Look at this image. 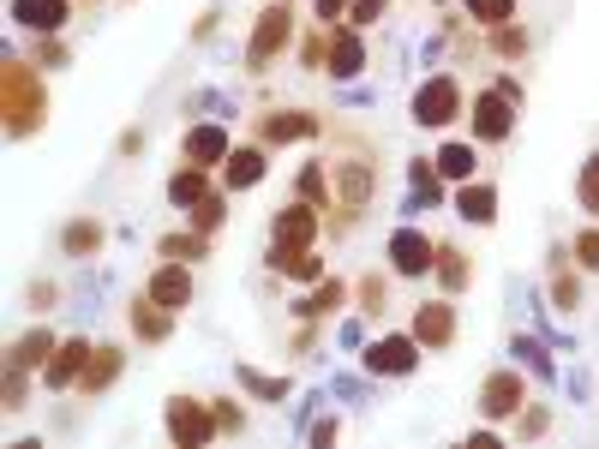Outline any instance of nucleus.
I'll return each mask as SVG.
<instances>
[{"label": "nucleus", "instance_id": "obj_1", "mask_svg": "<svg viewBox=\"0 0 599 449\" xmlns=\"http://www.w3.org/2000/svg\"><path fill=\"white\" fill-rule=\"evenodd\" d=\"M288 24H295V7H288V0H276V7L258 12V31H252V48H246L252 72H264V67H270V55H283Z\"/></svg>", "mask_w": 599, "mask_h": 449}, {"label": "nucleus", "instance_id": "obj_2", "mask_svg": "<svg viewBox=\"0 0 599 449\" xmlns=\"http://www.w3.org/2000/svg\"><path fill=\"white\" fill-rule=\"evenodd\" d=\"M7 114H12V133L43 126V84H36L24 67H7Z\"/></svg>", "mask_w": 599, "mask_h": 449}, {"label": "nucleus", "instance_id": "obj_3", "mask_svg": "<svg viewBox=\"0 0 599 449\" xmlns=\"http://www.w3.org/2000/svg\"><path fill=\"white\" fill-rule=\"evenodd\" d=\"M456 108H462V84L456 79H431L414 90V120L419 126H450Z\"/></svg>", "mask_w": 599, "mask_h": 449}, {"label": "nucleus", "instance_id": "obj_4", "mask_svg": "<svg viewBox=\"0 0 599 449\" xmlns=\"http://www.w3.org/2000/svg\"><path fill=\"white\" fill-rule=\"evenodd\" d=\"M390 269L396 276H426V269H438V246L419 228H396L390 234Z\"/></svg>", "mask_w": 599, "mask_h": 449}, {"label": "nucleus", "instance_id": "obj_5", "mask_svg": "<svg viewBox=\"0 0 599 449\" xmlns=\"http://www.w3.org/2000/svg\"><path fill=\"white\" fill-rule=\"evenodd\" d=\"M318 240V210L312 204H288V210H276L270 222V246L276 252H306Z\"/></svg>", "mask_w": 599, "mask_h": 449}, {"label": "nucleus", "instance_id": "obj_6", "mask_svg": "<svg viewBox=\"0 0 599 449\" xmlns=\"http://www.w3.org/2000/svg\"><path fill=\"white\" fill-rule=\"evenodd\" d=\"M414 366H419V336H384L366 348V371H378V378H402Z\"/></svg>", "mask_w": 599, "mask_h": 449}, {"label": "nucleus", "instance_id": "obj_7", "mask_svg": "<svg viewBox=\"0 0 599 449\" xmlns=\"http://www.w3.org/2000/svg\"><path fill=\"white\" fill-rule=\"evenodd\" d=\"M474 133L486 138V145H504V138L516 133V102H509L504 90H486V96L474 102Z\"/></svg>", "mask_w": 599, "mask_h": 449}, {"label": "nucleus", "instance_id": "obj_8", "mask_svg": "<svg viewBox=\"0 0 599 449\" xmlns=\"http://www.w3.org/2000/svg\"><path fill=\"white\" fill-rule=\"evenodd\" d=\"M480 414H486V419L521 414V378H516V366H509V371H492V378H486V390H480Z\"/></svg>", "mask_w": 599, "mask_h": 449}, {"label": "nucleus", "instance_id": "obj_9", "mask_svg": "<svg viewBox=\"0 0 599 449\" xmlns=\"http://www.w3.org/2000/svg\"><path fill=\"white\" fill-rule=\"evenodd\" d=\"M414 336H419V348H450V336H456V306H450V300L419 306V312H414Z\"/></svg>", "mask_w": 599, "mask_h": 449}, {"label": "nucleus", "instance_id": "obj_10", "mask_svg": "<svg viewBox=\"0 0 599 449\" xmlns=\"http://www.w3.org/2000/svg\"><path fill=\"white\" fill-rule=\"evenodd\" d=\"M210 431H216V419L204 414L198 402H181V395H174V402H169V438H181V444H210Z\"/></svg>", "mask_w": 599, "mask_h": 449}, {"label": "nucleus", "instance_id": "obj_11", "mask_svg": "<svg viewBox=\"0 0 599 449\" xmlns=\"http://www.w3.org/2000/svg\"><path fill=\"white\" fill-rule=\"evenodd\" d=\"M150 300H157V306H169V312H181V306L193 300V276L181 269V258H174V264H162L157 276H150Z\"/></svg>", "mask_w": 599, "mask_h": 449}, {"label": "nucleus", "instance_id": "obj_12", "mask_svg": "<svg viewBox=\"0 0 599 449\" xmlns=\"http://www.w3.org/2000/svg\"><path fill=\"white\" fill-rule=\"evenodd\" d=\"M12 24H24V31H60L67 24V0H12Z\"/></svg>", "mask_w": 599, "mask_h": 449}, {"label": "nucleus", "instance_id": "obj_13", "mask_svg": "<svg viewBox=\"0 0 599 449\" xmlns=\"http://www.w3.org/2000/svg\"><path fill=\"white\" fill-rule=\"evenodd\" d=\"M91 354H96V348H84V336H79V342H60V348H55V359H48V371H43V378L55 383V390H67L72 378H84V366H91Z\"/></svg>", "mask_w": 599, "mask_h": 449}, {"label": "nucleus", "instance_id": "obj_14", "mask_svg": "<svg viewBox=\"0 0 599 449\" xmlns=\"http://www.w3.org/2000/svg\"><path fill=\"white\" fill-rule=\"evenodd\" d=\"M186 162H198V169L228 162V133L222 126H193V133H186Z\"/></svg>", "mask_w": 599, "mask_h": 449}, {"label": "nucleus", "instance_id": "obj_15", "mask_svg": "<svg viewBox=\"0 0 599 449\" xmlns=\"http://www.w3.org/2000/svg\"><path fill=\"white\" fill-rule=\"evenodd\" d=\"M360 67H366L360 36H354V31H336V36H330V72H336V79H354Z\"/></svg>", "mask_w": 599, "mask_h": 449}, {"label": "nucleus", "instance_id": "obj_16", "mask_svg": "<svg viewBox=\"0 0 599 449\" xmlns=\"http://www.w3.org/2000/svg\"><path fill=\"white\" fill-rule=\"evenodd\" d=\"M456 216L486 228L492 216H498V192H492V186H462V192H456Z\"/></svg>", "mask_w": 599, "mask_h": 449}, {"label": "nucleus", "instance_id": "obj_17", "mask_svg": "<svg viewBox=\"0 0 599 449\" xmlns=\"http://www.w3.org/2000/svg\"><path fill=\"white\" fill-rule=\"evenodd\" d=\"M318 133V120L312 114H270V120H264V145H295V138H312Z\"/></svg>", "mask_w": 599, "mask_h": 449}, {"label": "nucleus", "instance_id": "obj_18", "mask_svg": "<svg viewBox=\"0 0 599 449\" xmlns=\"http://www.w3.org/2000/svg\"><path fill=\"white\" fill-rule=\"evenodd\" d=\"M48 354H55V336H48V330H31V336L12 342V359H7V366H12V371H31V366H43Z\"/></svg>", "mask_w": 599, "mask_h": 449}, {"label": "nucleus", "instance_id": "obj_19", "mask_svg": "<svg viewBox=\"0 0 599 449\" xmlns=\"http://www.w3.org/2000/svg\"><path fill=\"white\" fill-rule=\"evenodd\" d=\"M114 371H120V348H96V354H91V366H84V395L108 390Z\"/></svg>", "mask_w": 599, "mask_h": 449}, {"label": "nucleus", "instance_id": "obj_20", "mask_svg": "<svg viewBox=\"0 0 599 449\" xmlns=\"http://www.w3.org/2000/svg\"><path fill=\"white\" fill-rule=\"evenodd\" d=\"M133 324H138V336H145V342H162V336H169V306L138 300L133 306Z\"/></svg>", "mask_w": 599, "mask_h": 449}, {"label": "nucleus", "instance_id": "obj_21", "mask_svg": "<svg viewBox=\"0 0 599 449\" xmlns=\"http://www.w3.org/2000/svg\"><path fill=\"white\" fill-rule=\"evenodd\" d=\"M264 180V150H234L228 157V186H258Z\"/></svg>", "mask_w": 599, "mask_h": 449}, {"label": "nucleus", "instance_id": "obj_22", "mask_svg": "<svg viewBox=\"0 0 599 449\" xmlns=\"http://www.w3.org/2000/svg\"><path fill=\"white\" fill-rule=\"evenodd\" d=\"M169 198H174V204H186V210L210 198V192H204V169H198V162H193V169H181V174L169 180Z\"/></svg>", "mask_w": 599, "mask_h": 449}, {"label": "nucleus", "instance_id": "obj_23", "mask_svg": "<svg viewBox=\"0 0 599 449\" xmlns=\"http://www.w3.org/2000/svg\"><path fill=\"white\" fill-rule=\"evenodd\" d=\"M60 246H67L72 258H91V252L102 246V222H72L67 234H60Z\"/></svg>", "mask_w": 599, "mask_h": 449}, {"label": "nucleus", "instance_id": "obj_24", "mask_svg": "<svg viewBox=\"0 0 599 449\" xmlns=\"http://www.w3.org/2000/svg\"><path fill=\"white\" fill-rule=\"evenodd\" d=\"M509 354H521V366H528V371H533V378H540V383H552V378H557V366H552V359H545V348H540V342H533V336H516V348H509Z\"/></svg>", "mask_w": 599, "mask_h": 449}, {"label": "nucleus", "instance_id": "obj_25", "mask_svg": "<svg viewBox=\"0 0 599 449\" xmlns=\"http://www.w3.org/2000/svg\"><path fill=\"white\" fill-rule=\"evenodd\" d=\"M438 174L444 180H468V174H474V150H468V145H444L438 150Z\"/></svg>", "mask_w": 599, "mask_h": 449}, {"label": "nucleus", "instance_id": "obj_26", "mask_svg": "<svg viewBox=\"0 0 599 449\" xmlns=\"http://www.w3.org/2000/svg\"><path fill=\"white\" fill-rule=\"evenodd\" d=\"M576 198H581V210H588L594 222H599V150H594L588 162H581V186H576Z\"/></svg>", "mask_w": 599, "mask_h": 449}, {"label": "nucleus", "instance_id": "obj_27", "mask_svg": "<svg viewBox=\"0 0 599 449\" xmlns=\"http://www.w3.org/2000/svg\"><path fill=\"white\" fill-rule=\"evenodd\" d=\"M336 306H342V281H324V288H318L312 300H300L295 312L300 318H324V312H336Z\"/></svg>", "mask_w": 599, "mask_h": 449}, {"label": "nucleus", "instance_id": "obj_28", "mask_svg": "<svg viewBox=\"0 0 599 449\" xmlns=\"http://www.w3.org/2000/svg\"><path fill=\"white\" fill-rule=\"evenodd\" d=\"M468 19H480V24H509V19H516V0H468Z\"/></svg>", "mask_w": 599, "mask_h": 449}, {"label": "nucleus", "instance_id": "obj_29", "mask_svg": "<svg viewBox=\"0 0 599 449\" xmlns=\"http://www.w3.org/2000/svg\"><path fill=\"white\" fill-rule=\"evenodd\" d=\"M240 383H246L252 395H264V402H283L288 395V378H264V371H246V366H240Z\"/></svg>", "mask_w": 599, "mask_h": 449}, {"label": "nucleus", "instance_id": "obj_30", "mask_svg": "<svg viewBox=\"0 0 599 449\" xmlns=\"http://www.w3.org/2000/svg\"><path fill=\"white\" fill-rule=\"evenodd\" d=\"M342 198H348V204H366V198H372V174H366L360 162H348V169H342Z\"/></svg>", "mask_w": 599, "mask_h": 449}, {"label": "nucleus", "instance_id": "obj_31", "mask_svg": "<svg viewBox=\"0 0 599 449\" xmlns=\"http://www.w3.org/2000/svg\"><path fill=\"white\" fill-rule=\"evenodd\" d=\"M438 276H444V288H462L474 269L462 264V252H450V246H438Z\"/></svg>", "mask_w": 599, "mask_h": 449}, {"label": "nucleus", "instance_id": "obj_32", "mask_svg": "<svg viewBox=\"0 0 599 449\" xmlns=\"http://www.w3.org/2000/svg\"><path fill=\"white\" fill-rule=\"evenodd\" d=\"M198 252H204L198 234H169L162 240V258H198Z\"/></svg>", "mask_w": 599, "mask_h": 449}, {"label": "nucleus", "instance_id": "obj_33", "mask_svg": "<svg viewBox=\"0 0 599 449\" xmlns=\"http://www.w3.org/2000/svg\"><path fill=\"white\" fill-rule=\"evenodd\" d=\"M407 180H414V198H419V204L438 198V174H431L426 162H414V169H407Z\"/></svg>", "mask_w": 599, "mask_h": 449}, {"label": "nucleus", "instance_id": "obj_34", "mask_svg": "<svg viewBox=\"0 0 599 449\" xmlns=\"http://www.w3.org/2000/svg\"><path fill=\"white\" fill-rule=\"evenodd\" d=\"M222 216H228V210H222V198H204V204H193V222H198V234H210V228L222 222Z\"/></svg>", "mask_w": 599, "mask_h": 449}, {"label": "nucleus", "instance_id": "obj_35", "mask_svg": "<svg viewBox=\"0 0 599 449\" xmlns=\"http://www.w3.org/2000/svg\"><path fill=\"white\" fill-rule=\"evenodd\" d=\"M576 258L588 264V269H599V228H588V234H576Z\"/></svg>", "mask_w": 599, "mask_h": 449}, {"label": "nucleus", "instance_id": "obj_36", "mask_svg": "<svg viewBox=\"0 0 599 449\" xmlns=\"http://www.w3.org/2000/svg\"><path fill=\"white\" fill-rule=\"evenodd\" d=\"M576 293H581L576 276H557V281H552V300H557V306H576Z\"/></svg>", "mask_w": 599, "mask_h": 449}, {"label": "nucleus", "instance_id": "obj_37", "mask_svg": "<svg viewBox=\"0 0 599 449\" xmlns=\"http://www.w3.org/2000/svg\"><path fill=\"white\" fill-rule=\"evenodd\" d=\"M521 43H528L521 31H509V24H498V55H521Z\"/></svg>", "mask_w": 599, "mask_h": 449}, {"label": "nucleus", "instance_id": "obj_38", "mask_svg": "<svg viewBox=\"0 0 599 449\" xmlns=\"http://www.w3.org/2000/svg\"><path fill=\"white\" fill-rule=\"evenodd\" d=\"M384 7H390V0H354V24H372Z\"/></svg>", "mask_w": 599, "mask_h": 449}, {"label": "nucleus", "instance_id": "obj_39", "mask_svg": "<svg viewBox=\"0 0 599 449\" xmlns=\"http://www.w3.org/2000/svg\"><path fill=\"white\" fill-rule=\"evenodd\" d=\"M300 192H306V198H318V192H324V174L306 169V174H300Z\"/></svg>", "mask_w": 599, "mask_h": 449}, {"label": "nucleus", "instance_id": "obj_40", "mask_svg": "<svg viewBox=\"0 0 599 449\" xmlns=\"http://www.w3.org/2000/svg\"><path fill=\"white\" fill-rule=\"evenodd\" d=\"M330 438H336V419H318V426H312V444H318V449H324Z\"/></svg>", "mask_w": 599, "mask_h": 449}, {"label": "nucleus", "instance_id": "obj_41", "mask_svg": "<svg viewBox=\"0 0 599 449\" xmlns=\"http://www.w3.org/2000/svg\"><path fill=\"white\" fill-rule=\"evenodd\" d=\"M342 7H348V0H318V19H336Z\"/></svg>", "mask_w": 599, "mask_h": 449}]
</instances>
